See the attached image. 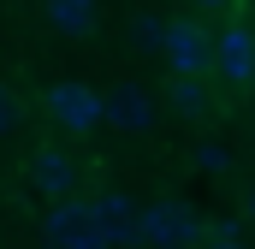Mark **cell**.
<instances>
[{
  "label": "cell",
  "instance_id": "cell-1",
  "mask_svg": "<svg viewBox=\"0 0 255 249\" xmlns=\"http://www.w3.org/2000/svg\"><path fill=\"white\" fill-rule=\"evenodd\" d=\"M208 238V220L190 202H136V244L148 249H196Z\"/></svg>",
  "mask_w": 255,
  "mask_h": 249
},
{
  "label": "cell",
  "instance_id": "cell-2",
  "mask_svg": "<svg viewBox=\"0 0 255 249\" xmlns=\"http://www.w3.org/2000/svg\"><path fill=\"white\" fill-rule=\"evenodd\" d=\"M42 238H48V249H107V232H101L89 196H65V202H54L48 220H42Z\"/></svg>",
  "mask_w": 255,
  "mask_h": 249
},
{
  "label": "cell",
  "instance_id": "cell-3",
  "mask_svg": "<svg viewBox=\"0 0 255 249\" xmlns=\"http://www.w3.org/2000/svg\"><path fill=\"white\" fill-rule=\"evenodd\" d=\"M42 107H48V119L60 124V130L83 136V130H95V124H101V89H89V83L65 77V83H54V89L42 95Z\"/></svg>",
  "mask_w": 255,
  "mask_h": 249
},
{
  "label": "cell",
  "instance_id": "cell-4",
  "mask_svg": "<svg viewBox=\"0 0 255 249\" xmlns=\"http://www.w3.org/2000/svg\"><path fill=\"white\" fill-rule=\"evenodd\" d=\"M160 54H166V65H172V77H202L208 60H214V36H208L196 18H166Z\"/></svg>",
  "mask_w": 255,
  "mask_h": 249
},
{
  "label": "cell",
  "instance_id": "cell-5",
  "mask_svg": "<svg viewBox=\"0 0 255 249\" xmlns=\"http://www.w3.org/2000/svg\"><path fill=\"white\" fill-rule=\"evenodd\" d=\"M154 95L142 89V83H113L107 95H101V124H113V130H125V136H142V130H154Z\"/></svg>",
  "mask_w": 255,
  "mask_h": 249
},
{
  "label": "cell",
  "instance_id": "cell-6",
  "mask_svg": "<svg viewBox=\"0 0 255 249\" xmlns=\"http://www.w3.org/2000/svg\"><path fill=\"white\" fill-rule=\"evenodd\" d=\"M77 160H71V148H60V142H48V148H36L30 154V184L42 190L48 202H65V196H77Z\"/></svg>",
  "mask_w": 255,
  "mask_h": 249
},
{
  "label": "cell",
  "instance_id": "cell-7",
  "mask_svg": "<svg viewBox=\"0 0 255 249\" xmlns=\"http://www.w3.org/2000/svg\"><path fill=\"white\" fill-rule=\"evenodd\" d=\"M208 71L226 77V83H250V71H255V30H244V24L220 30V36H214V60H208Z\"/></svg>",
  "mask_w": 255,
  "mask_h": 249
},
{
  "label": "cell",
  "instance_id": "cell-8",
  "mask_svg": "<svg viewBox=\"0 0 255 249\" xmlns=\"http://www.w3.org/2000/svg\"><path fill=\"white\" fill-rule=\"evenodd\" d=\"M89 202H95V220H101V232H107V249L136 244V202H130V196H119V190H95Z\"/></svg>",
  "mask_w": 255,
  "mask_h": 249
},
{
  "label": "cell",
  "instance_id": "cell-9",
  "mask_svg": "<svg viewBox=\"0 0 255 249\" xmlns=\"http://www.w3.org/2000/svg\"><path fill=\"white\" fill-rule=\"evenodd\" d=\"M42 12L65 36H95V0H42Z\"/></svg>",
  "mask_w": 255,
  "mask_h": 249
},
{
  "label": "cell",
  "instance_id": "cell-10",
  "mask_svg": "<svg viewBox=\"0 0 255 249\" xmlns=\"http://www.w3.org/2000/svg\"><path fill=\"white\" fill-rule=\"evenodd\" d=\"M166 101H172L184 119H202V113L214 107V101H208V89H202V77H172V83H166Z\"/></svg>",
  "mask_w": 255,
  "mask_h": 249
},
{
  "label": "cell",
  "instance_id": "cell-11",
  "mask_svg": "<svg viewBox=\"0 0 255 249\" xmlns=\"http://www.w3.org/2000/svg\"><path fill=\"white\" fill-rule=\"evenodd\" d=\"M18 124H24V101H18V89L0 77V136H12Z\"/></svg>",
  "mask_w": 255,
  "mask_h": 249
},
{
  "label": "cell",
  "instance_id": "cell-12",
  "mask_svg": "<svg viewBox=\"0 0 255 249\" xmlns=\"http://www.w3.org/2000/svg\"><path fill=\"white\" fill-rule=\"evenodd\" d=\"M130 30H136V42H142V48H154V54H160V42H166V18H154V12H142V18H136Z\"/></svg>",
  "mask_w": 255,
  "mask_h": 249
},
{
  "label": "cell",
  "instance_id": "cell-13",
  "mask_svg": "<svg viewBox=\"0 0 255 249\" xmlns=\"http://www.w3.org/2000/svg\"><path fill=\"white\" fill-rule=\"evenodd\" d=\"M190 160L202 166V172H220V166H226V148H220V142H202V148H196Z\"/></svg>",
  "mask_w": 255,
  "mask_h": 249
},
{
  "label": "cell",
  "instance_id": "cell-14",
  "mask_svg": "<svg viewBox=\"0 0 255 249\" xmlns=\"http://www.w3.org/2000/svg\"><path fill=\"white\" fill-rule=\"evenodd\" d=\"M196 249H244V244H238L232 232H214V238H202V244H196Z\"/></svg>",
  "mask_w": 255,
  "mask_h": 249
},
{
  "label": "cell",
  "instance_id": "cell-15",
  "mask_svg": "<svg viewBox=\"0 0 255 249\" xmlns=\"http://www.w3.org/2000/svg\"><path fill=\"white\" fill-rule=\"evenodd\" d=\"M196 6H226V0H196Z\"/></svg>",
  "mask_w": 255,
  "mask_h": 249
},
{
  "label": "cell",
  "instance_id": "cell-16",
  "mask_svg": "<svg viewBox=\"0 0 255 249\" xmlns=\"http://www.w3.org/2000/svg\"><path fill=\"white\" fill-rule=\"evenodd\" d=\"M250 220H255V190H250Z\"/></svg>",
  "mask_w": 255,
  "mask_h": 249
},
{
  "label": "cell",
  "instance_id": "cell-17",
  "mask_svg": "<svg viewBox=\"0 0 255 249\" xmlns=\"http://www.w3.org/2000/svg\"><path fill=\"white\" fill-rule=\"evenodd\" d=\"M250 83H255V71H250Z\"/></svg>",
  "mask_w": 255,
  "mask_h": 249
}]
</instances>
